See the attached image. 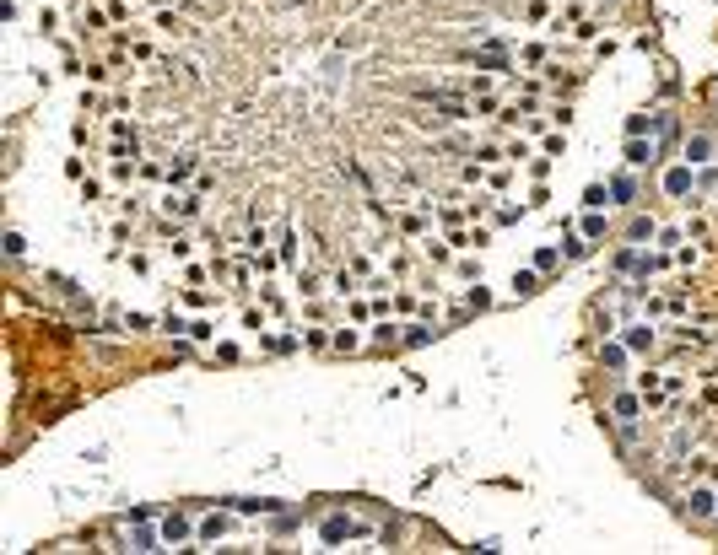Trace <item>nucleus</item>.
Masks as SVG:
<instances>
[{"instance_id":"nucleus-1","label":"nucleus","mask_w":718,"mask_h":555,"mask_svg":"<svg viewBox=\"0 0 718 555\" xmlns=\"http://www.w3.org/2000/svg\"><path fill=\"white\" fill-rule=\"evenodd\" d=\"M681 501H686V518H692V523H713L718 518V485H702V480H686V496H681Z\"/></svg>"},{"instance_id":"nucleus-2","label":"nucleus","mask_w":718,"mask_h":555,"mask_svg":"<svg viewBox=\"0 0 718 555\" xmlns=\"http://www.w3.org/2000/svg\"><path fill=\"white\" fill-rule=\"evenodd\" d=\"M200 200H206V194H195V189H168V194H162V210L179 216V221H195L200 216Z\"/></svg>"},{"instance_id":"nucleus-3","label":"nucleus","mask_w":718,"mask_h":555,"mask_svg":"<svg viewBox=\"0 0 718 555\" xmlns=\"http://www.w3.org/2000/svg\"><path fill=\"white\" fill-rule=\"evenodd\" d=\"M367 329H373V335H367V350H400V329L405 324H394V313L389 318H373Z\"/></svg>"},{"instance_id":"nucleus-4","label":"nucleus","mask_w":718,"mask_h":555,"mask_svg":"<svg viewBox=\"0 0 718 555\" xmlns=\"http://www.w3.org/2000/svg\"><path fill=\"white\" fill-rule=\"evenodd\" d=\"M449 243L459 248V254H481V248L492 243V227H470V221H464V227L449 232Z\"/></svg>"},{"instance_id":"nucleus-5","label":"nucleus","mask_w":718,"mask_h":555,"mask_svg":"<svg viewBox=\"0 0 718 555\" xmlns=\"http://www.w3.org/2000/svg\"><path fill=\"white\" fill-rule=\"evenodd\" d=\"M643 394H616L610 399V421H643Z\"/></svg>"},{"instance_id":"nucleus-6","label":"nucleus","mask_w":718,"mask_h":555,"mask_svg":"<svg viewBox=\"0 0 718 555\" xmlns=\"http://www.w3.org/2000/svg\"><path fill=\"white\" fill-rule=\"evenodd\" d=\"M394 227H400L405 238H416V243H422L427 232H432V221H427V210L416 205V210H405V216H394Z\"/></svg>"},{"instance_id":"nucleus-7","label":"nucleus","mask_w":718,"mask_h":555,"mask_svg":"<svg viewBox=\"0 0 718 555\" xmlns=\"http://www.w3.org/2000/svg\"><path fill=\"white\" fill-rule=\"evenodd\" d=\"M664 194H669V200H686V194H692V162L664 173Z\"/></svg>"},{"instance_id":"nucleus-8","label":"nucleus","mask_w":718,"mask_h":555,"mask_svg":"<svg viewBox=\"0 0 718 555\" xmlns=\"http://www.w3.org/2000/svg\"><path fill=\"white\" fill-rule=\"evenodd\" d=\"M648 162H659V146L654 141H627V168H648Z\"/></svg>"},{"instance_id":"nucleus-9","label":"nucleus","mask_w":718,"mask_h":555,"mask_svg":"<svg viewBox=\"0 0 718 555\" xmlns=\"http://www.w3.org/2000/svg\"><path fill=\"white\" fill-rule=\"evenodd\" d=\"M654 345H659V329L654 324H632V329H627V350L643 356V350H654Z\"/></svg>"},{"instance_id":"nucleus-10","label":"nucleus","mask_w":718,"mask_h":555,"mask_svg":"<svg viewBox=\"0 0 718 555\" xmlns=\"http://www.w3.org/2000/svg\"><path fill=\"white\" fill-rule=\"evenodd\" d=\"M411 270H416V254L400 248V243H389V280H405Z\"/></svg>"},{"instance_id":"nucleus-11","label":"nucleus","mask_w":718,"mask_h":555,"mask_svg":"<svg viewBox=\"0 0 718 555\" xmlns=\"http://www.w3.org/2000/svg\"><path fill=\"white\" fill-rule=\"evenodd\" d=\"M422 254L432 259V265H454V243H449V238H432V232H427V238H422Z\"/></svg>"},{"instance_id":"nucleus-12","label":"nucleus","mask_w":718,"mask_h":555,"mask_svg":"<svg viewBox=\"0 0 718 555\" xmlns=\"http://www.w3.org/2000/svg\"><path fill=\"white\" fill-rule=\"evenodd\" d=\"M189 173H195V151H179V157L168 162V189H184Z\"/></svg>"},{"instance_id":"nucleus-13","label":"nucleus","mask_w":718,"mask_h":555,"mask_svg":"<svg viewBox=\"0 0 718 555\" xmlns=\"http://www.w3.org/2000/svg\"><path fill=\"white\" fill-rule=\"evenodd\" d=\"M610 205H637V178H610Z\"/></svg>"},{"instance_id":"nucleus-14","label":"nucleus","mask_w":718,"mask_h":555,"mask_svg":"<svg viewBox=\"0 0 718 555\" xmlns=\"http://www.w3.org/2000/svg\"><path fill=\"white\" fill-rule=\"evenodd\" d=\"M189 534H195V529H189V518H184V512H173V518H162V539H168V544H184V539H189Z\"/></svg>"},{"instance_id":"nucleus-15","label":"nucleus","mask_w":718,"mask_h":555,"mask_svg":"<svg viewBox=\"0 0 718 555\" xmlns=\"http://www.w3.org/2000/svg\"><path fill=\"white\" fill-rule=\"evenodd\" d=\"M227 529H232V523L221 518V512H211V518H206V523H200V529H195V539H200V544H216V539H221V534H227Z\"/></svg>"},{"instance_id":"nucleus-16","label":"nucleus","mask_w":718,"mask_h":555,"mask_svg":"<svg viewBox=\"0 0 718 555\" xmlns=\"http://www.w3.org/2000/svg\"><path fill=\"white\" fill-rule=\"evenodd\" d=\"M648 238H659V221L654 216H632V221H627V243H648Z\"/></svg>"},{"instance_id":"nucleus-17","label":"nucleus","mask_w":718,"mask_h":555,"mask_svg":"<svg viewBox=\"0 0 718 555\" xmlns=\"http://www.w3.org/2000/svg\"><path fill=\"white\" fill-rule=\"evenodd\" d=\"M276 254H281V265H297V227L276 232Z\"/></svg>"},{"instance_id":"nucleus-18","label":"nucleus","mask_w":718,"mask_h":555,"mask_svg":"<svg viewBox=\"0 0 718 555\" xmlns=\"http://www.w3.org/2000/svg\"><path fill=\"white\" fill-rule=\"evenodd\" d=\"M464 210H470V221H481V216H492L497 205H492V194H481V189H475V194H464Z\"/></svg>"},{"instance_id":"nucleus-19","label":"nucleus","mask_w":718,"mask_h":555,"mask_svg":"<svg viewBox=\"0 0 718 555\" xmlns=\"http://www.w3.org/2000/svg\"><path fill=\"white\" fill-rule=\"evenodd\" d=\"M562 259H589V238L584 232H567V238H562Z\"/></svg>"},{"instance_id":"nucleus-20","label":"nucleus","mask_w":718,"mask_h":555,"mask_svg":"<svg viewBox=\"0 0 718 555\" xmlns=\"http://www.w3.org/2000/svg\"><path fill=\"white\" fill-rule=\"evenodd\" d=\"M346 318H351V324H373V302H362V297H346Z\"/></svg>"},{"instance_id":"nucleus-21","label":"nucleus","mask_w":718,"mask_h":555,"mask_svg":"<svg viewBox=\"0 0 718 555\" xmlns=\"http://www.w3.org/2000/svg\"><path fill=\"white\" fill-rule=\"evenodd\" d=\"M324 291V275L319 270H297V297H319Z\"/></svg>"},{"instance_id":"nucleus-22","label":"nucleus","mask_w":718,"mask_h":555,"mask_svg":"<svg viewBox=\"0 0 718 555\" xmlns=\"http://www.w3.org/2000/svg\"><path fill=\"white\" fill-rule=\"evenodd\" d=\"M681 227H686V238H697V243H713V227H707V216H697V210H692V216L681 221Z\"/></svg>"},{"instance_id":"nucleus-23","label":"nucleus","mask_w":718,"mask_h":555,"mask_svg":"<svg viewBox=\"0 0 718 555\" xmlns=\"http://www.w3.org/2000/svg\"><path fill=\"white\" fill-rule=\"evenodd\" d=\"M470 157L481 162V168H497V162H508V151H502V146H492V141H487V146H475Z\"/></svg>"},{"instance_id":"nucleus-24","label":"nucleus","mask_w":718,"mask_h":555,"mask_svg":"<svg viewBox=\"0 0 718 555\" xmlns=\"http://www.w3.org/2000/svg\"><path fill=\"white\" fill-rule=\"evenodd\" d=\"M259 302H265V313H276V318H286V297H281L276 286H259Z\"/></svg>"},{"instance_id":"nucleus-25","label":"nucleus","mask_w":718,"mask_h":555,"mask_svg":"<svg viewBox=\"0 0 718 555\" xmlns=\"http://www.w3.org/2000/svg\"><path fill=\"white\" fill-rule=\"evenodd\" d=\"M362 345H367V340L356 335V329H346V324L335 329V350H341V356H346V350H362Z\"/></svg>"},{"instance_id":"nucleus-26","label":"nucleus","mask_w":718,"mask_h":555,"mask_svg":"<svg viewBox=\"0 0 718 555\" xmlns=\"http://www.w3.org/2000/svg\"><path fill=\"white\" fill-rule=\"evenodd\" d=\"M605 232H610V221L599 216V210H589V216H584V238H589V243H599Z\"/></svg>"},{"instance_id":"nucleus-27","label":"nucleus","mask_w":718,"mask_h":555,"mask_svg":"<svg viewBox=\"0 0 718 555\" xmlns=\"http://www.w3.org/2000/svg\"><path fill=\"white\" fill-rule=\"evenodd\" d=\"M681 243H686V227H659V248H664V254H675Z\"/></svg>"},{"instance_id":"nucleus-28","label":"nucleus","mask_w":718,"mask_h":555,"mask_svg":"<svg viewBox=\"0 0 718 555\" xmlns=\"http://www.w3.org/2000/svg\"><path fill=\"white\" fill-rule=\"evenodd\" d=\"M513 291H519V297H535V291H540V275H535V270H519V275H513Z\"/></svg>"},{"instance_id":"nucleus-29","label":"nucleus","mask_w":718,"mask_h":555,"mask_svg":"<svg viewBox=\"0 0 718 555\" xmlns=\"http://www.w3.org/2000/svg\"><path fill=\"white\" fill-rule=\"evenodd\" d=\"M124 550H157V534H151V529H130Z\"/></svg>"},{"instance_id":"nucleus-30","label":"nucleus","mask_w":718,"mask_h":555,"mask_svg":"<svg viewBox=\"0 0 718 555\" xmlns=\"http://www.w3.org/2000/svg\"><path fill=\"white\" fill-rule=\"evenodd\" d=\"M707 151H713L707 135H692V141H686V162H707Z\"/></svg>"},{"instance_id":"nucleus-31","label":"nucleus","mask_w":718,"mask_h":555,"mask_svg":"<svg viewBox=\"0 0 718 555\" xmlns=\"http://www.w3.org/2000/svg\"><path fill=\"white\" fill-rule=\"evenodd\" d=\"M162 335H173V340H189V324H184L179 313H162Z\"/></svg>"},{"instance_id":"nucleus-32","label":"nucleus","mask_w":718,"mask_h":555,"mask_svg":"<svg viewBox=\"0 0 718 555\" xmlns=\"http://www.w3.org/2000/svg\"><path fill=\"white\" fill-rule=\"evenodd\" d=\"M189 340H195V345H206V340H216V324H211V318H195V324H189Z\"/></svg>"},{"instance_id":"nucleus-33","label":"nucleus","mask_w":718,"mask_h":555,"mask_svg":"<svg viewBox=\"0 0 718 555\" xmlns=\"http://www.w3.org/2000/svg\"><path fill=\"white\" fill-rule=\"evenodd\" d=\"M464 307H475V313H487V307H492V291L470 286V291H464Z\"/></svg>"},{"instance_id":"nucleus-34","label":"nucleus","mask_w":718,"mask_h":555,"mask_svg":"<svg viewBox=\"0 0 718 555\" xmlns=\"http://www.w3.org/2000/svg\"><path fill=\"white\" fill-rule=\"evenodd\" d=\"M184 302H189V307H216V297H211V291H200V286L184 291Z\"/></svg>"},{"instance_id":"nucleus-35","label":"nucleus","mask_w":718,"mask_h":555,"mask_svg":"<svg viewBox=\"0 0 718 555\" xmlns=\"http://www.w3.org/2000/svg\"><path fill=\"white\" fill-rule=\"evenodd\" d=\"M481 178H487L481 162H464V168H459V183H470V189H481Z\"/></svg>"},{"instance_id":"nucleus-36","label":"nucleus","mask_w":718,"mask_h":555,"mask_svg":"<svg viewBox=\"0 0 718 555\" xmlns=\"http://www.w3.org/2000/svg\"><path fill=\"white\" fill-rule=\"evenodd\" d=\"M599 362H605V367H616V372H621V367H627V350H621V345H605V350H599Z\"/></svg>"},{"instance_id":"nucleus-37","label":"nucleus","mask_w":718,"mask_h":555,"mask_svg":"<svg viewBox=\"0 0 718 555\" xmlns=\"http://www.w3.org/2000/svg\"><path fill=\"white\" fill-rule=\"evenodd\" d=\"M584 205H589V210L610 205V189H599V183H589V194H584Z\"/></svg>"},{"instance_id":"nucleus-38","label":"nucleus","mask_w":718,"mask_h":555,"mask_svg":"<svg viewBox=\"0 0 718 555\" xmlns=\"http://www.w3.org/2000/svg\"><path fill=\"white\" fill-rule=\"evenodd\" d=\"M454 270H459L464 280H481V259H470V254H464V259H454Z\"/></svg>"},{"instance_id":"nucleus-39","label":"nucleus","mask_w":718,"mask_h":555,"mask_svg":"<svg viewBox=\"0 0 718 555\" xmlns=\"http://www.w3.org/2000/svg\"><path fill=\"white\" fill-rule=\"evenodd\" d=\"M519 216H524L519 205H497V210H492V221H497V227H513V221H519Z\"/></svg>"},{"instance_id":"nucleus-40","label":"nucleus","mask_w":718,"mask_h":555,"mask_svg":"<svg viewBox=\"0 0 718 555\" xmlns=\"http://www.w3.org/2000/svg\"><path fill=\"white\" fill-rule=\"evenodd\" d=\"M157 33H173V38H179V33H184V22H179L173 11H157Z\"/></svg>"},{"instance_id":"nucleus-41","label":"nucleus","mask_w":718,"mask_h":555,"mask_svg":"<svg viewBox=\"0 0 718 555\" xmlns=\"http://www.w3.org/2000/svg\"><path fill=\"white\" fill-rule=\"evenodd\" d=\"M109 135H114V141H135V119H114Z\"/></svg>"},{"instance_id":"nucleus-42","label":"nucleus","mask_w":718,"mask_h":555,"mask_svg":"<svg viewBox=\"0 0 718 555\" xmlns=\"http://www.w3.org/2000/svg\"><path fill=\"white\" fill-rule=\"evenodd\" d=\"M546 157H567V135H546V146H540Z\"/></svg>"},{"instance_id":"nucleus-43","label":"nucleus","mask_w":718,"mask_h":555,"mask_svg":"<svg viewBox=\"0 0 718 555\" xmlns=\"http://www.w3.org/2000/svg\"><path fill=\"white\" fill-rule=\"evenodd\" d=\"M168 254H173V259H179V265H184V259L195 254V248H189V238H179V232H173V243H168Z\"/></svg>"},{"instance_id":"nucleus-44","label":"nucleus","mask_w":718,"mask_h":555,"mask_svg":"<svg viewBox=\"0 0 718 555\" xmlns=\"http://www.w3.org/2000/svg\"><path fill=\"white\" fill-rule=\"evenodd\" d=\"M81 200H86V205H98V200H103V183H98V178H81Z\"/></svg>"},{"instance_id":"nucleus-45","label":"nucleus","mask_w":718,"mask_h":555,"mask_svg":"<svg viewBox=\"0 0 718 555\" xmlns=\"http://www.w3.org/2000/svg\"><path fill=\"white\" fill-rule=\"evenodd\" d=\"M6 254H11V259H22V254H27V243H22V232H6Z\"/></svg>"},{"instance_id":"nucleus-46","label":"nucleus","mask_w":718,"mask_h":555,"mask_svg":"<svg viewBox=\"0 0 718 555\" xmlns=\"http://www.w3.org/2000/svg\"><path fill=\"white\" fill-rule=\"evenodd\" d=\"M697 259H702V248H675V265H686V270H697Z\"/></svg>"},{"instance_id":"nucleus-47","label":"nucleus","mask_w":718,"mask_h":555,"mask_svg":"<svg viewBox=\"0 0 718 555\" xmlns=\"http://www.w3.org/2000/svg\"><path fill=\"white\" fill-rule=\"evenodd\" d=\"M648 124H654V113H632V119H627V135H643Z\"/></svg>"},{"instance_id":"nucleus-48","label":"nucleus","mask_w":718,"mask_h":555,"mask_svg":"<svg viewBox=\"0 0 718 555\" xmlns=\"http://www.w3.org/2000/svg\"><path fill=\"white\" fill-rule=\"evenodd\" d=\"M519 60H524V65H546V44H535V49H524Z\"/></svg>"},{"instance_id":"nucleus-49","label":"nucleus","mask_w":718,"mask_h":555,"mask_svg":"<svg viewBox=\"0 0 718 555\" xmlns=\"http://www.w3.org/2000/svg\"><path fill=\"white\" fill-rule=\"evenodd\" d=\"M502 151H508V162H524V157H529V146H524V141H508Z\"/></svg>"},{"instance_id":"nucleus-50","label":"nucleus","mask_w":718,"mask_h":555,"mask_svg":"<svg viewBox=\"0 0 718 555\" xmlns=\"http://www.w3.org/2000/svg\"><path fill=\"white\" fill-rule=\"evenodd\" d=\"M244 329H254V335H265V313H254V307H249V313H244Z\"/></svg>"},{"instance_id":"nucleus-51","label":"nucleus","mask_w":718,"mask_h":555,"mask_svg":"<svg viewBox=\"0 0 718 555\" xmlns=\"http://www.w3.org/2000/svg\"><path fill=\"white\" fill-rule=\"evenodd\" d=\"M713 103H718V86H713Z\"/></svg>"}]
</instances>
